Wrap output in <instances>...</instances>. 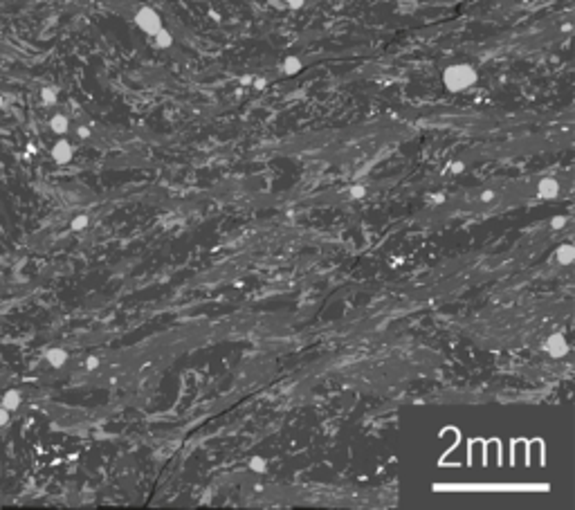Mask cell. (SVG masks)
Segmentation results:
<instances>
[{"label": "cell", "mask_w": 575, "mask_h": 510, "mask_svg": "<svg viewBox=\"0 0 575 510\" xmlns=\"http://www.w3.org/2000/svg\"><path fill=\"white\" fill-rule=\"evenodd\" d=\"M41 99H43V104H47V106L56 104V99H59V90H56V88H52V86L43 88V90H41Z\"/></svg>", "instance_id": "11"}, {"label": "cell", "mask_w": 575, "mask_h": 510, "mask_svg": "<svg viewBox=\"0 0 575 510\" xmlns=\"http://www.w3.org/2000/svg\"><path fill=\"white\" fill-rule=\"evenodd\" d=\"M349 196H351L353 200L364 198V196H367V187H362V185H353V187L349 189Z\"/></svg>", "instance_id": "15"}, {"label": "cell", "mask_w": 575, "mask_h": 510, "mask_svg": "<svg viewBox=\"0 0 575 510\" xmlns=\"http://www.w3.org/2000/svg\"><path fill=\"white\" fill-rule=\"evenodd\" d=\"M97 366H99V360H97V357H88V360H86V369L95 371Z\"/></svg>", "instance_id": "20"}, {"label": "cell", "mask_w": 575, "mask_h": 510, "mask_svg": "<svg viewBox=\"0 0 575 510\" xmlns=\"http://www.w3.org/2000/svg\"><path fill=\"white\" fill-rule=\"evenodd\" d=\"M557 194H560V182L555 180V178H544V180H539V187H537V196L544 200H553L557 198Z\"/></svg>", "instance_id": "5"}, {"label": "cell", "mask_w": 575, "mask_h": 510, "mask_svg": "<svg viewBox=\"0 0 575 510\" xmlns=\"http://www.w3.org/2000/svg\"><path fill=\"white\" fill-rule=\"evenodd\" d=\"M546 351L551 357H564L569 353V342L562 335H551L546 342Z\"/></svg>", "instance_id": "4"}, {"label": "cell", "mask_w": 575, "mask_h": 510, "mask_svg": "<svg viewBox=\"0 0 575 510\" xmlns=\"http://www.w3.org/2000/svg\"><path fill=\"white\" fill-rule=\"evenodd\" d=\"M254 86L261 90V88H265V81H263V79H256V81H254Z\"/></svg>", "instance_id": "24"}, {"label": "cell", "mask_w": 575, "mask_h": 510, "mask_svg": "<svg viewBox=\"0 0 575 510\" xmlns=\"http://www.w3.org/2000/svg\"><path fill=\"white\" fill-rule=\"evenodd\" d=\"M0 405L5 407L7 411H16L20 407V393L16 391V389H9V391H5V396H2V402Z\"/></svg>", "instance_id": "8"}, {"label": "cell", "mask_w": 575, "mask_h": 510, "mask_svg": "<svg viewBox=\"0 0 575 510\" xmlns=\"http://www.w3.org/2000/svg\"><path fill=\"white\" fill-rule=\"evenodd\" d=\"M566 221H569L566 216H555V218L551 221V227H553V230H562V227L566 225Z\"/></svg>", "instance_id": "16"}, {"label": "cell", "mask_w": 575, "mask_h": 510, "mask_svg": "<svg viewBox=\"0 0 575 510\" xmlns=\"http://www.w3.org/2000/svg\"><path fill=\"white\" fill-rule=\"evenodd\" d=\"M88 223H90V218L86 216V214H79V216L72 218V223H70V227H72V232H81L88 227Z\"/></svg>", "instance_id": "12"}, {"label": "cell", "mask_w": 575, "mask_h": 510, "mask_svg": "<svg viewBox=\"0 0 575 510\" xmlns=\"http://www.w3.org/2000/svg\"><path fill=\"white\" fill-rule=\"evenodd\" d=\"M555 258H557L560 265H571V263L575 261V248H573V245H569V243L560 245V248H557Z\"/></svg>", "instance_id": "6"}, {"label": "cell", "mask_w": 575, "mask_h": 510, "mask_svg": "<svg viewBox=\"0 0 575 510\" xmlns=\"http://www.w3.org/2000/svg\"><path fill=\"white\" fill-rule=\"evenodd\" d=\"M72 155H74L72 144L65 140H59L54 146H52V160H54L56 164H68L70 160H72Z\"/></svg>", "instance_id": "3"}, {"label": "cell", "mask_w": 575, "mask_h": 510, "mask_svg": "<svg viewBox=\"0 0 575 510\" xmlns=\"http://www.w3.org/2000/svg\"><path fill=\"white\" fill-rule=\"evenodd\" d=\"M7 423H9V411H7L5 407L0 405V427H5Z\"/></svg>", "instance_id": "17"}, {"label": "cell", "mask_w": 575, "mask_h": 510, "mask_svg": "<svg viewBox=\"0 0 575 510\" xmlns=\"http://www.w3.org/2000/svg\"><path fill=\"white\" fill-rule=\"evenodd\" d=\"M479 79L476 70L472 65H465V63H456V65H449L447 70L443 72V83L449 92H463L467 88H472Z\"/></svg>", "instance_id": "1"}, {"label": "cell", "mask_w": 575, "mask_h": 510, "mask_svg": "<svg viewBox=\"0 0 575 510\" xmlns=\"http://www.w3.org/2000/svg\"><path fill=\"white\" fill-rule=\"evenodd\" d=\"M2 106H5V97H0V108H2Z\"/></svg>", "instance_id": "26"}, {"label": "cell", "mask_w": 575, "mask_h": 510, "mask_svg": "<svg viewBox=\"0 0 575 510\" xmlns=\"http://www.w3.org/2000/svg\"><path fill=\"white\" fill-rule=\"evenodd\" d=\"M429 198H431V203H434V205H443V203H445V196H443V194H434V196H429Z\"/></svg>", "instance_id": "22"}, {"label": "cell", "mask_w": 575, "mask_h": 510, "mask_svg": "<svg viewBox=\"0 0 575 510\" xmlns=\"http://www.w3.org/2000/svg\"><path fill=\"white\" fill-rule=\"evenodd\" d=\"M77 135L81 137V140H86V137H90V128H86V126H79Z\"/></svg>", "instance_id": "21"}, {"label": "cell", "mask_w": 575, "mask_h": 510, "mask_svg": "<svg viewBox=\"0 0 575 510\" xmlns=\"http://www.w3.org/2000/svg\"><path fill=\"white\" fill-rule=\"evenodd\" d=\"M265 465H267V463H265V459H263V456H254V459L249 461V468H252L254 472H258V474L265 472Z\"/></svg>", "instance_id": "14"}, {"label": "cell", "mask_w": 575, "mask_h": 510, "mask_svg": "<svg viewBox=\"0 0 575 510\" xmlns=\"http://www.w3.org/2000/svg\"><path fill=\"white\" fill-rule=\"evenodd\" d=\"M135 25L144 34L155 36V34L162 29V18H160V14L155 9H151V7H142V9H137V14H135Z\"/></svg>", "instance_id": "2"}, {"label": "cell", "mask_w": 575, "mask_h": 510, "mask_svg": "<svg viewBox=\"0 0 575 510\" xmlns=\"http://www.w3.org/2000/svg\"><path fill=\"white\" fill-rule=\"evenodd\" d=\"M45 360L50 362L54 369H61V366L65 364V360H68V353H65L63 348H50V351L45 353Z\"/></svg>", "instance_id": "7"}, {"label": "cell", "mask_w": 575, "mask_h": 510, "mask_svg": "<svg viewBox=\"0 0 575 510\" xmlns=\"http://www.w3.org/2000/svg\"><path fill=\"white\" fill-rule=\"evenodd\" d=\"M50 128L56 133V135H65V133H68V128H70L68 117H65V115H61V113L54 115V117L50 119Z\"/></svg>", "instance_id": "9"}, {"label": "cell", "mask_w": 575, "mask_h": 510, "mask_svg": "<svg viewBox=\"0 0 575 510\" xmlns=\"http://www.w3.org/2000/svg\"><path fill=\"white\" fill-rule=\"evenodd\" d=\"M463 169H465V164H463V162H454L452 164V173H461Z\"/></svg>", "instance_id": "23"}, {"label": "cell", "mask_w": 575, "mask_h": 510, "mask_svg": "<svg viewBox=\"0 0 575 510\" xmlns=\"http://www.w3.org/2000/svg\"><path fill=\"white\" fill-rule=\"evenodd\" d=\"M285 5L290 7V9H301L306 5V0H285Z\"/></svg>", "instance_id": "18"}, {"label": "cell", "mask_w": 575, "mask_h": 510, "mask_svg": "<svg viewBox=\"0 0 575 510\" xmlns=\"http://www.w3.org/2000/svg\"><path fill=\"white\" fill-rule=\"evenodd\" d=\"M301 68H304V63H301L299 56H288V59L283 61V72L290 74V77H292V74H299Z\"/></svg>", "instance_id": "10"}, {"label": "cell", "mask_w": 575, "mask_h": 510, "mask_svg": "<svg viewBox=\"0 0 575 510\" xmlns=\"http://www.w3.org/2000/svg\"><path fill=\"white\" fill-rule=\"evenodd\" d=\"M481 200H483V203H492V200H494V191L485 189L483 194H481Z\"/></svg>", "instance_id": "19"}, {"label": "cell", "mask_w": 575, "mask_h": 510, "mask_svg": "<svg viewBox=\"0 0 575 510\" xmlns=\"http://www.w3.org/2000/svg\"><path fill=\"white\" fill-rule=\"evenodd\" d=\"M240 83H252V77H247V74H245V77L240 79Z\"/></svg>", "instance_id": "25"}, {"label": "cell", "mask_w": 575, "mask_h": 510, "mask_svg": "<svg viewBox=\"0 0 575 510\" xmlns=\"http://www.w3.org/2000/svg\"><path fill=\"white\" fill-rule=\"evenodd\" d=\"M155 43H158L160 47H171V43H173V36H171V34L167 32V29L162 27V29H160V32H158V34H155Z\"/></svg>", "instance_id": "13"}]
</instances>
